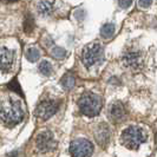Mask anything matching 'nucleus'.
I'll return each instance as SVG.
<instances>
[{
	"label": "nucleus",
	"instance_id": "1",
	"mask_svg": "<svg viewBox=\"0 0 157 157\" xmlns=\"http://www.w3.org/2000/svg\"><path fill=\"white\" fill-rule=\"evenodd\" d=\"M24 118L21 103L14 98H7L0 104V119L7 126L19 124Z\"/></svg>",
	"mask_w": 157,
	"mask_h": 157
},
{
	"label": "nucleus",
	"instance_id": "2",
	"mask_svg": "<svg viewBox=\"0 0 157 157\" xmlns=\"http://www.w3.org/2000/svg\"><path fill=\"white\" fill-rule=\"evenodd\" d=\"M148 140V134L140 126H128L121 135L122 144L130 150H137Z\"/></svg>",
	"mask_w": 157,
	"mask_h": 157
},
{
	"label": "nucleus",
	"instance_id": "3",
	"mask_svg": "<svg viewBox=\"0 0 157 157\" xmlns=\"http://www.w3.org/2000/svg\"><path fill=\"white\" fill-rule=\"evenodd\" d=\"M78 106L82 113H84L85 116L94 117L101 112V109L103 106L102 97L94 92H85L80 96L78 101Z\"/></svg>",
	"mask_w": 157,
	"mask_h": 157
},
{
	"label": "nucleus",
	"instance_id": "4",
	"mask_svg": "<svg viewBox=\"0 0 157 157\" xmlns=\"http://www.w3.org/2000/svg\"><path fill=\"white\" fill-rule=\"evenodd\" d=\"M104 59V48L99 43L87 44L82 51V62L86 69L101 64Z\"/></svg>",
	"mask_w": 157,
	"mask_h": 157
},
{
	"label": "nucleus",
	"instance_id": "5",
	"mask_svg": "<svg viewBox=\"0 0 157 157\" xmlns=\"http://www.w3.org/2000/svg\"><path fill=\"white\" fill-rule=\"evenodd\" d=\"M122 64L124 65V67L129 69L132 72H137V71L142 70L143 65H144V58H143V53L137 48H128L123 56H122Z\"/></svg>",
	"mask_w": 157,
	"mask_h": 157
},
{
	"label": "nucleus",
	"instance_id": "6",
	"mask_svg": "<svg viewBox=\"0 0 157 157\" xmlns=\"http://www.w3.org/2000/svg\"><path fill=\"white\" fill-rule=\"evenodd\" d=\"M70 152L72 157H90L94 152V145L89 140L77 138L71 143Z\"/></svg>",
	"mask_w": 157,
	"mask_h": 157
},
{
	"label": "nucleus",
	"instance_id": "7",
	"mask_svg": "<svg viewBox=\"0 0 157 157\" xmlns=\"http://www.w3.org/2000/svg\"><path fill=\"white\" fill-rule=\"evenodd\" d=\"M58 108H59V103L57 101L45 99V101L40 102L37 105V108L34 110V115L39 119L47 121L48 118H51L58 111Z\"/></svg>",
	"mask_w": 157,
	"mask_h": 157
},
{
	"label": "nucleus",
	"instance_id": "8",
	"mask_svg": "<svg viewBox=\"0 0 157 157\" xmlns=\"http://www.w3.org/2000/svg\"><path fill=\"white\" fill-rule=\"evenodd\" d=\"M36 145L40 152H47L55 149L56 140L53 134L50 130H44L37 135L36 138Z\"/></svg>",
	"mask_w": 157,
	"mask_h": 157
},
{
	"label": "nucleus",
	"instance_id": "9",
	"mask_svg": "<svg viewBox=\"0 0 157 157\" xmlns=\"http://www.w3.org/2000/svg\"><path fill=\"white\" fill-rule=\"evenodd\" d=\"M16 63V52L7 47H0V71L8 73L13 70Z\"/></svg>",
	"mask_w": 157,
	"mask_h": 157
},
{
	"label": "nucleus",
	"instance_id": "10",
	"mask_svg": "<svg viewBox=\"0 0 157 157\" xmlns=\"http://www.w3.org/2000/svg\"><path fill=\"white\" fill-rule=\"evenodd\" d=\"M108 116L113 123H119V122L124 121V118L126 116L124 105L118 101L111 103L109 109H108Z\"/></svg>",
	"mask_w": 157,
	"mask_h": 157
},
{
	"label": "nucleus",
	"instance_id": "11",
	"mask_svg": "<svg viewBox=\"0 0 157 157\" xmlns=\"http://www.w3.org/2000/svg\"><path fill=\"white\" fill-rule=\"evenodd\" d=\"M110 128L108 126V124L101 123L96 128V130H94V138H96L97 143L101 147H106L108 143L110 142Z\"/></svg>",
	"mask_w": 157,
	"mask_h": 157
},
{
	"label": "nucleus",
	"instance_id": "12",
	"mask_svg": "<svg viewBox=\"0 0 157 157\" xmlns=\"http://www.w3.org/2000/svg\"><path fill=\"white\" fill-rule=\"evenodd\" d=\"M56 6V0H40L38 4V12L43 16H50Z\"/></svg>",
	"mask_w": 157,
	"mask_h": 157
},
{
	"label": "nucleus",
	"instance_id": "13",
	"mask_svg": "<svg viewBox=\"0 0 157 157\" xmlns=\"http://www.w3.org/2000/svg\"><path fill=\"white\" fill-rule=\"evenodd\" d=\"M60 83H62L64 89L71 90L72 87L75 86V84H76V78L73 77L72 73H65L63 76V78H62V80H60Z\"/></svg>",
	"mask_w": 157,
	"mask_h": 157
},
{
	"label": "nucleus",
	"instance_id": "14",
	"mask_svg": "<svg viewBox=\"0 0 157 157\" xmlns=\"http://www.w3.org/2000/svg\"><path fill=\"white\" fill-rule=\"evenodd\" d=\"M115 25L113 24H105L103 25V27L101 29V36H102L104 39H109L113 36L115 33Z\"/></svg>",
	"mask_w": 157,
	"mask_h": 157
},
{
	"label": "nucleus",
	"instance_id": "15",
	"mask_svg": "<svg viewBox=\"0 0 157 157\" xmlns=\"http://www.w3.org/2000/svg\"><path fill=\"white\" fill-rule=\"evenodd\" d=\"M25 55H26V58H27L30 62L34 63V62H37V60L39 59L40 52L37 47H30V48L26 50V53H25Z\"/></svg>",
	"mask_w": 157,
	"mask_h": 157
},
{
	"label": "nucleus",
	"instance_id": "16",
	"mask_svg": "<svg viewBox=\"0 0 157 157\" xmlns=\"http://www.w3.org/2000/svg\"><path fill=\"white\" fill-rule=\"evenodd\" d=\"M34 29V19L32 14H27L25 20H24V31L26 33H31Z\"/></svg>",
	"mask_w": 157,
	"mask_h": 157
},
{
	"label": "nucleus",
	"instance_id": "17",
	"mask_svg": "<svg viewBox=\"0 0 157 157\" xmlns=\"http://www.w3.org/2000/svg\"><path fill=\"white\" fill-rule=\"evenodd\" d=\"M39 71L44 76H50V75H52L53 69H52V65L48 63L47 60H43L39 64Z\"/></svg>",
	"mask_w": 157,
	"mask_h": 157
},
{
	"label": "nucleus",
	"instance_id": "18",
	"mask_svg": "<svg viewBox=\"0 0 157 157\" xmlns=\"http://www.w3.org/2000/svg\"><path fill=\"white\" fill-rule=\"evenodd\" d=\"M7 87L12 91H16L17 94H19L20 96H24L23 90H21V86L19 85V82H18V78H13L10 83L7 84Z\"/></svg>",
	"mask_w": 157,
	"mask_h": 157
},
{
	"label": "nucleus",
	"instance_id": "19",
	"mask_svg": "<svg viewBox=\"0 0 157 157\" xmlns=\"http://www.w3.org/2000/svg\"><path fill=\"white\" fill-rule=\"evenodd\" d=\"M51 55L53 56L55 58L57 59H63L64 57L66 56V51L64 50L63 47H55V48H52V51H51Z\"/></svg>",
	"mask_w": 157,
	"mask_h": 157
},
{
	"label": "nucleus",
	"instance_id": "20",
	"mask_svg": "<svg viewBox=\"0 0 157 157\" xmlns=\"http://www.w3.org/2000/svg\"><path fill=\"white\" fill-rule=\"evenodd\" d=\"M118 5L122 8H129L132 5V0H118Z\"/></svg>",
	"mask_w": 157,
	"mask_h": 157
},
{
	"label": "nucleus",
	"instance_id": "21",
	"mask_svg": "<svg viewBox=\"0 0 157 157\" xmlns=\"http://www.w3.org/2000/svg\"><path fill=\"white\" fill-rule=\"evenodd\" d=\"M151 4H152V0H138V5L143 8L149 7Z\"/></svg>",
	"mask_w": 157,
	"mask_h": 157
},
{
	"label": "nucleus",
	"instance_id": "22",
	"mask_svg": "<svg viewBox=\"0 0 157 157\" xmlns=\"http://www.w3.org/2000/svg\"><path fill=\"white\" fill-rule=\"evenodd\" d=\"M2 1H5V2H16L18 0H2Z\"/></svg>",
	"mask_w": 157,
	"mask_h": 157
}]
</instances>
